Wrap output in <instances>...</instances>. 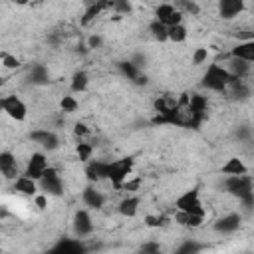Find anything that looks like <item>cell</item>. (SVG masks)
<instances>
[{"instance_id":"obj_14","label":"cell","mask_w":254,"mask_h":254,"mask_svg":"<svg viewBox=\"0 0 254 254\" xmlns=\"http://www.w3.org/2000/svg\"><path fill=\"white\" fill-rule=\"evenodd\" d=\"M10 185H12V192L14 194H20L24 198H32L36 192H40V183L36 179H32V177L24 175V173L14 183H10Z\"/></svg>"},{"instance_id":"obj_27","label":"cell","mask_w":254,"mask_h":254,"mask_svg":"<svg viewBox=\"0 0 254 254\" xmlns=\"http://www.w3.org/2000/svg\"><path fill=\"white\" fill-rule=\"evenodd\" d=\"M71 133H73L75 139H89L91 137V127L85 121H75Z\"/></svg>"},{"instance_id":"obj_28","label":"cell","mask_w":254,"mask_h":254,"mask_svg":"<svg viewBox=\"0 0 254 254\" xmlns=\"http://www.w3.org/2000/svg\"><path fill=\"white\" fill-rule=\"evenodd\" d=\"M103 44H105V38L101 34H91L87 38V48L89 50H99V48H103Z\"/></svg>"},{"instance_id":"obj_9","label":"cell","mask_w":254,"mask_h":254,"mask_svg":"<svg viewBox=\"0 0 254 254\" xmlns=\"http://www.w3.org/2000/svg\"><path fill=\"white\" fill-rule=\"evenodd\" d=\"M240 222H242V212H238V210H226V212H222L216 218V222L212 224V228L216 232H220V234H232V232H236L240 228Z\"/></svg>"},{"instance_id":"obj_21","label":"cell","mask_w":254,"mask_h":254,"mask_svg":"<svg viewBox=\"0 0 254 254\" xmlns=\"http://www.w3.org/2000/svg\"><path fill=\"white\" fill-rule=\"evenodd\" d=\"M147 32H149V36H151L155 42H159V44L169 42V26L161 24V22H159V20H155V18L147 24Z\"/></svg>"},{"instance_id":"obj_24","label":"cell","mask_w":254,"mask_h":254,"mask_svg":"<svg viewBox=\"0 0 254 254\" xmlns=\"http://www.w3.org/2000/svg\"><path fill=\"white\" fill-rule=\"evenodd\" d=\"M141 189H143V177L141 175H129L123 183H121V187H119V190H123L125 194H139L141 192Z\"/></svg>"},{"instance_id":"obj_13","label":"cell","mask_w":254,"mask_h":254,"mask_svg":"<svg viewBox=\"0 0 254 254\" xmlns=\"http://www.w3.org/2000/svg\"><path fill=\"white\" fill-rule=\"evenodd\" d=\"M206 220H208V216L190 214V212H183V210H175V214H173V224L187 228V230H198L206 224Z\"/></svg>"},{"instance_id":"obj_25","label":"cell","mask_w":254,"mask_h":254,"mask_svg":"<svg viewBox=\"0 0 254 254\" xmlns=\"http://www.w3.org/2000/svg\"><path fill=\"white\" fill-rule=\"evenodd\" d=\"M0 62H2V69H4V71H18V69L22 67V60H20L16 54L8 52V50H2Z\"/></svg>"},{"instance_id":"obj_4","label":"cell","mask_w":254,"mask_h":254,"mask_svg":"<svg viewBox=\"0 0 254 254\" xmlns=\"http://www.w3.org/2000/svg\"><path fill=\"white\" fill-rule=\"evenodd\" d=\"M50 167H52V165H50V159H48L46 151H42V149L32 151V153L24 159V175L36 179L38 183H40V179L46 175V171H48Z\"/></svg>"},{"instance_id":"obj_6","label":"cell","mask_w":254,"mask_h":254,"mask_svg":"<svg viewBox=\"0 0 254 254\" xmlns=\"http://www.w3.org/2000/svg\"><path fill=\"white\" fill-rule=\"evenodd\" d=\"M214 10L222 22L232 24L246 12V0H216Z\"/></svg>"},{"instance_id":"obj_15","label":"cell","mask_w":254,"mask_h":254,"mask_svg":"<svg viewBox=\"0 0 254 254\" xmlns=\"http://www.w3.org/2000/svg\"><path fill=\"white\" fill-rule=\"evenodd\" d=\"M141 210V196L139 194H123V198L117 202V212L123 218H135Z\"/></svg>"},{"instance_id":"obj_5","label":"cell","mask_w":254,"mask_h":254,"mask_svg":"<svg viewBox=\"0 0 254 254\" xmlns=\"http://www.w3.org/2000/svg\"><path fill=\"white\" fill-rule=\"evenodd\" d=\"M133 167H135V161L131 157H123V159H113L109 161V169H107V183H111V187L119 189L121 183L133 175Z\"/></svg>"},{"instance_id":"obj_12","label":"cell","mask_w":254,"mask_h":254,"mask_svg":"<svg viewBox=\"0 0 254 254\" xmlns=\"http://www.w3.org/2000/svg\"><path fill=\"white\" fill-rule=\"evenodd\" d=\"M81 202H83V206H87V208L99 210V208H103V206L107 204V194H105L103 190H99L95 183H89V185L81 190Z\"/></svg>"},{"instance_id":"obj_3","label":"cell","mask_w":254,"mask_h":254,"mask_svg":"<svg viewBox=\"0 0 254 254\" xmlns=\"http://www.w3.org/2000/svg\"><path fill=\"white\" fill-rule=\"evenodd\" d=\"M175 210H183V212H190V214H202V216H208V206L206 202L202 200V194L198 189H187L183 190L175 202H173Z\"/></svg>"},{"instance_id":"obj_8","label":"cell","mask_w":254,"mask_h":254,"mask_svg":"<svg viewBox=\"0 0 254 254\" xmlns=\"http://www.w3.org/2000/svg\"><path fill=\"white\" fill-rule=\"evenodd\" d=\"M40 190L48 192L50 196H64V192H65V183H64L62 173H60L56 167H50V169L46 171V175L40 179Z\"/></svg>"},{"instance_id":"obj_7","label":"cell","mask_w":254,"mask_h":254,"mask_svg":"<svg viewBox=\"0 0 254 254\" xmlns=\"http://www.w3.org/2000/svg\"><path fill=\"white\" fill-rule=\"evenodd\" d=\"M153 18L165 26H175V24H181L187 20L185 14L173 2H157L153 6Z\"/></svg>"},{"instance_id":"obj_17","label":"cell","mask_w":254,"mask_h":254,"mask_svg":"<svg viewBox=\"0 0 254 254\" xmlns=\"http://www.w3.org/2000/svg\"><path fill=\"white\" fill-rule=\"evenodd\" d=\"M228 54H230V56H234V58L246 60L248 64H252V65H254V38L236 42V44L228 50Z\"/></svg>"},{"instance_id":"obj_16","label":"cell","mask_w":254,"mask_h":254,"mask_svg":"<svg viewBox=\"0 0 254 254\" xmlns=\"http://www.w3.org/2000/svg\"><path fill=\"white\" fill-rule=\"evenodd\" d=\"M220 175L222 177H240V175H248L250 167L244 163V159L240 157H228L222 165H220Z\"/></svg>"},{"instance_id":"obj_2","label":"cell","mask_w":254,"mask_h":254,"mask_svg":"<svg viewBox=\"0 0 254 254\" xmlns=\"http://www.w3.org/2000/svg\"><path fill=\"white\" fill-rule=\"evenodd\" d=\"M0 109H2L4 117L14 123H26L28 115H30L28 103L18 93H4L0 99Z\"/></svg>"},{"instance_id":"obj_11","label":"cell","mask_w":254,"mask_h":254,"mask_svg":"<svg viewBox=\"0 0 254 254\" xmlns=\"http://www.w3.org/2000/svg\"><path fill=\"white\" fill-rule=\"evenodd\" d=\"M71 228H73V232H75L77 238H87L89 234H93L95 224H93V218H91V214H89L87 208H79V210L73 214Z\"/></svg>"},{"instance_id":"obj_10","label":"cell","mask_w":254,"mask_h":254,"mask_svg":"<svg viewBox=\"0 0 254 254\" xmlns=\"http://www.w3.org/2000/svg\"><path fill=\"white\" fill-rule=\"evenodd\" d=\"M30 141L36 143L42 151H48V153L60 149V145H62L60 139H58V135L52 129H34L30 133Z\"/></svg>"},{"instance_id":"obj_1","label":"cell","mask_w":254,"mask_h":254,"mask_svg":"<svg viewBox=\"0 0 254 254\" xmlns=\"http://www.w3.org/2000/svg\"><path fill=\"white\" fill-rule=\"evenodd\" d=\"M234 81L230 71L222 62H212L204 65V71L200 75V87L210 95H224L228 85Z\"/></svg>"},{"instance_id":"obj_30","label":"cell","mask_w":254,"mask_h":254,"mask_svg":"<svg viewBox=\"0 0 254 254\" xmlns=\"http://www.w3.org/2000/svg\"><path fill=\"white\" fill-rule=\"evenodd\" d=\"M157 2H173V0H157Z\"/></svg>"},{"instance_id":"obj_22","label":"cell","mask_w":254,"mask_h":254,"mask_svg":"<svg viewBox=\"0 0 254 254\" xmlns=\"http://www.w3.org/2000/svg\"><path fill=\"white\" fill-rule=\"evenodd\" d=\"M210 62V48L208 46H196L190 56H189V64L192 67H202V65H208Z\"/></svg>"},{"instance_id":"obj_18","label":"cell","mask_w":254,"mask_h":254,"mask_svg":"<svg viewBox=\"0 0 254 254\" xmlns=\"http://www.w3.org/2000/svg\"><path fill=\"white\" fill-rule=\"evenodd\" d=\"M91 85V75L85 69H75L69 77V91L71 93H85Z\"/></svg>"},{"instance_id":"obj_20","label":"cell","mask_w":254,"mask_h":254,"mask_svg":"<svg viewBox=\"0 0 254 254\" xmlns=\"http://www.w3.org/2000/svg\"><path fill=\"white\" fill-rule=\"evenodd\" d=\"M93 153H95V145L89 141V139H77L75 143V157L79 163H89L93 159Z\"/></svg>"},{"instance_id":"obj_23","label":"cell","mask_w":254,"mask_h":254,"mask_svg":"<svg viewBox=\"0 0 254 254\" xmlns=\"http://www.w3.org/2000/svg\"><path fill=\"white\" fill-rule=\"evenodd\" d=\"M58 107H60V113L64 115H73L79 111V99L75 97V93H64L58 101Z\"/></svg>"},{"instance_id":"obj_19","label":"cell","mask_w":254,"mask_h":254,"mask_svg":"<svg viewBox=\"0 0 254 254\" xmlns=\"http://www.w3.org/2000/svg\"><path fill=\"white\" fill-rule=\"evenodd\" d=\"M189 36H190V28H189L185 22L175 24V26H169V42H171V44L183 46V44H187Z\"/></svg>"},{"instance_id":"obj_26","label":"cell","mask_w":254,"mask_h":254,"mask_svg":"<svg viewBox=\"0 0 254 254\" xmlns=\"http://www.w3.org/2000/svg\"><path fill=\"white\" fill-rule=\"evenodd\" d=\"M30 202H32V206L38 210V212H44V210H48L50 208V202H52V196L48 194V192H44V190H40V192H36L32 198H30Z\"/></svg>"},{"instance_id":"obj_29","label":"cell","mask_w":254,"mask_h":254,"mask_svg":"<svg viewBox=\"0 0 254 254\" xmlns=\"http://www.w3.org/2000/svg\"><path fill=\"white\" fill-rule=\"evenodd\" d=\"M12 4H16V6H28V4H32V0H10Z\"/></svg>"},{"instance_id":"obj_31","label":"cell","mask_w":254,"mask_h":254,"mask_svg":"<svg viewBox=\"0 0 254 254\" xmlns=\"http://www.w3.org/2000/svg\"><path fill=\"white\" fill-rule=\"evenodd\" d=\"M32 2H36V0H32Z\"/></svg>"}]
</instances>
